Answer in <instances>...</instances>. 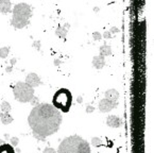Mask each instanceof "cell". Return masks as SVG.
<instances>
[{
    "label": "cell",
    "mask_w": 154,
    "mask_h": 153,
    "mask_svg": "<svg viewBox=\"0 0 154 153\" xmlns=\"http://www.w3.org/2000/svg\"><path fill=\"white\" fill-rule=\"evenodd\" d=\"M28 121L33 131V135L37 139L44 140L59 131L62 123V115L51 104L39 103L31 111Z\"/></svg>",
    "instance_id": "1"
},
{
    "label": "cell",
    "mask_w": 154,
    "mask_h": 153,
    "mask_svg": "<svg viewBox=\"0 0 154 153\" xmlns=\"http://www.w3.org/2000/svg\"><path fill=\"white\" fill-rule=\"evenodd\" d=\"M57 153H91V147L81 136L72 135L60 144Z\"/></svg>",
    "instance_id": "2"
},
{
    "label": "cell",
    "mask_w": 154,
    "mask_h": 153,
    "mask_svg": "<svg viewBox=\"0 0 154 153\" xmlns=\"http://www.w3.org/2000/svg\"><path fill=\"white\" fill-rule=\"evenodd\" d=\"M31 17V8L27 3H18L14 7L12 25L16 29H23L29 23Z\"/></svg>",
    "instance_id": "3"
},
{
    "label": "cell",
    "mask_w": 154,
    "mask_h": 153,
    "mask_svg": "<svg viewBox=\"0 0 154 153\" xmlns=\"http://www.w3.org/2000/svg\"><path fill=\"white\" fill-rule=\"evenodd\" d=\"M72 104V95L67 88H60L52 98V105L63 113L69 112Z\"/></svg>",
    "instance_id": "4"
},
{
    "label": "cell",
    "mask_w": 154,
    "mask_h": 153,
    "mask_svg": "<svg viewBox=\"0 0 154 153\" xmlns=\"http://www.w3.org/2000/svg\"><path fill=\"white\" fill-rule=\"evenodd\" d=\"M13 92L15 99L23 103L31 102V100L34 97V88H32L25 82L16 83L13 87Z\"/></svg>",
    "instance_id": "5"
},
{
    "label": "cell",
    "mask_w": 154,
    "mask_h": 153,
    "mask_svg": "<svg viewBox=\"0 0 154 153\" xmlns=\"http://www.w3.org/2000/svg\"><path fill=\"white\" fill-rule=\"evenodd\" d=\"M117 105H118L117 102L111 101V100H107V99H102L99 102V111L101 113L111 112L112 110L117 108Z\"/></svg>",
    "instance_id": "6"
},
{
    "label": "cell",
    "mask_w": 154,
    "mask_h": 153,
    "mask_svg": "<svg viewBox=\"0 0 154 153\" xmlns=\"http://www.w3.org/2000/svg\"><path fill=\"white\" fill-rule=\"evenodd\" d=\"M29 86H31L32 88L34 87H37V86L41 85V79H39V76H37L36 73H34V72H31L27 76L26 78V82Z\"/></svg>",
    "instance_id": "7"
},
{
    "label": "cell",
    "mask_w": 154,
    "mask_h": 153,
    "mask_svg": "<svg viewBox=\"0 0 154 153\" xmlns=\"http://www.w3.org/2000/svg\"><path fill=\"white\" fill-rule=\"evenodd\" d=\"M106 124L109 128H119V126H122V120H121V118L117 117L115 115H111L107 117Z\"/></svg>",
    "instance_id": "8"
},
{
    "label": "cell",
    "mask_w": 154,
    "mask_h": 153,
    "mask_svg": "<svg viewBox=\"0 0 154 153\" xmlns=\"http://www.w3.org/2000/svg\"><path fill=\"white\" fill-rule=\"evenodd\" d=\"M93 66L96 69H102L105 66V60L103 56L98 55L93 59Z\"/></svg>",
    "instance_id": "9"
},
{
    "label": "cell",
    "mask_w": 154,
    "mask_h": 153,
    "mask_svg": "<svg viewBox=\"0 0 154 153\" xmlns=\"http://www.w3.org/2000/svg\"><path fill=\"white\" fill-rule=\"evenodd\" d=\"M105 99L111 100V101L117 102V100L119 99V92L116 89H109L105 92Z\"/></svg>",
    "instance_id": "10"
},
{
    "label": "cell",
    "mask_w": 154,
    "mask_h": 153,
    "mask_svg": "<svg viewBox=\"0 0 154 153\" xmlns=\"http://www.w3.org/2000/svg\"><path fill=\"white\" fill-rule=\"evenodd\" d=\"M12 3L10 0H0V12L1 13H10L11 12Z\"/></svg>",
    "instance_id": "11"
},
{
    "label": "cell",
    "mask_w": 154,
    "mask_h": 153,
    "mask_svg": "<svg viewBox=\"0 0 154 153\" xmlns=\"http://www.w3.org/2000/svg\"><path fill=\"white\" fill-rule=\"evenodd\" d=\"M69 23H66L64 27H59L57 29V35L59 36L60 38H65L66 35H67V32L69 30Z\"/></svg>",
    "instance_id": "12"
},
{
    "label": "cell",
    "mask_w": 154,
    "mask_h": 153,
    "mask_svg": "<svg viewBox=\"0 0 154 153\" xmlns=\"http://www.w3.org/2000/svg\"><path fill=\"white\" fill-rule=\"evenodd\" d=\"M0 119H1V122L3 124H9L13 122V117L10 115V113H1L0 114Z\"/></svg>",
    "instance_id": "13"
},
{
    "label": "cell",
    "mask_w": 154,
    "mask_h": 153,
    "mask_svg": "<svg viewBox=\"0 0 154 153\" xmlns=\"http://www.w3.org/2000/svg\"><path fill=\"white\" fill-rule=\"evenodd\" d=\"M112 53V48L111 46L109 45H103L100 47V55L101 56H107V55H111Z\"/></svg>",
    "instance_id": "14"
},
{
    "label": "cell",
    "mask_w": 154,
    "mask_h": 153,
    "mask_svg": "<svg viewBox=\"0 0 154 153\" xmlns=\"http://www.w3.org/2000/svg\"><path fill=\"white\" fill-rule=\"evenodd\" d=\"M0 153H15V151L11 145L3 144L0 146Z\"/></svg>",
    "instance_id": "15"
},
{
    "label": "cell",
    "mask_w": 154,
    "mask_h": 153,
    "mask_svg": "<svg viewBox=\"0 0 154 153\" xmlns=\"http://www.w3.org/2000/svg\"><path fill=\"white\" fill-rule=\"evenodd\" d=\"M0 110L2 111L3 113H9L11 111V104L8 101H3L0 105Z\"/></svg>",
    "instance_id": "16"
},
{
    "label": "cell",
    "mask_w": 154,
    "mask_h": 153,
    "mask_svg": "<svg viewBox=\"0 0 154 153\" xmlns=\"http://www.w3.org/2000/svg\"><path fill=\"white\" fill-rule=\"evenodd\" d=\"M9 52H10V48H8V47L0 48V58L5 59V58L9 55Z\"/></svg>",
    "instance_id": "17"
},
{
    "label": "cell",
    "mask_w": 154,
    "mask_h": 153,
    "mask_svg": "<svg viewBox=\"0 0 154 153\" xmlns=\"http://www.w3.org/2000/svg\"><path fill=\"white\" fill-rule=\"evenodd\" d=\"M91 144H93L94 147H97L98 148V147H101L103 142H102V140L99 137H93L91 138Z\"/></svg>",
    "instance_id": "18"
},
{
    "label": "cell",
    "mask_w": 154,
    "mask_h": 153,
    "mask_svg": "<svg viewBox=\"0 0 154 153\" xmlns=\"http://www.w3.org/2000/svg\"><path fill=\"white\" fill-rule=\"evenodd\" d=\"M10 142H11L12 147H17V145H18V142H19V139L17 137H12Z\"/></svg>",
    "instance_id": "19"
},
{
    "label": "cell",
    "mask_w": 154,
    "mask_h": 153,
    "mask_svg": "<svg viewBox=\"0 0 154 153\" xmlns=\"http://www.w3.org/2000/svg\"><path fill=\"white\" fill-rule=\"evenodd\" d=\"M93 37H94V39H95V41H100V39L102 38V35L99 33V32H94Z\"/></svg>",
    "instance_id": "20"
},
{
    "label": "cell",
    "mask_w": 154,
    "mask_h": 153,
    "mask_svg": "<svg viewBox=\"0 0 154 153\" xmlns=\"http://www.w3.org/2000/svg\"><path fill=\"white\" fill-rule=\"evenodd\" d=\"M44 153H57V151H55L53 148L47 147V148H45V150H44Z\"/></svg>",
    "instance_id": "21"
},
{
    "label": "cell",
    "mask_w": 154,
    "mask_h": 153,
    "mask_svg": "<svg viewBox=\"0 0 154 153\" xmlns=\"http://www.w3.org/2000/svg\"><path fill=\"white\" fill-rule=\"evenodd\" d=\"M33 47H35L37 50H39V49H41V43H39V41L34 42V43H33Z\"/></svg>",
    "instance_id": "22"
},
{
    "label": "cell",
    "mask_w": 154,
    "mask_h": 153,
    "mask_svg": "<svg viewBox=\"0 0 154 153\" xmlns=\"http://www.w3.org/2000/svg\"><path fill=\"white\" fill-rule=\"evenodd\" d=\"M94 110H95V108H94V106H91V105H87V108H86V113H88V114H91V113H93L94 112Z\"/></svg>",
    "instance_id": "23"
},
{
    "label": "cell",
    "mask_w": 154,
    "mask_h": 153,
    "mask_svg": "<svg viewBox=\"0 0 154 153\" xmlns=\"http://www.w3.org/2000/svg\"><path fill=\"white\" fill-rule=\"evenodd\" d=\"M111 36H112V34H111V32H109V31L104 32V34H103V37H104V38H111Z\"/></svg>",
    "instance_id": "24"
},
{
    "label": "cell",
    "mask_w": 154,
    "mask_h": 153,
    "mask_svg": "<svg viewBox=\"0 0 154 153\" xmlns=\"http://www.w3.org/2000/svg\"><path fill=\"white\" fill-rule=\"evenodd\" d=\"M109 32H111V34L112 33H117V32H119V30H118L117 28H112V30Z\"/></svg>",
    "instance_id": "25"
},
{
    "label": "cell",
    "mask_w": 154,
    "mask_h": 153,
    "mask_svg": "<svg viewBox=\"0 0 154 153\" xmlns=\"http://www.w3.org/2000/svg\"><path fill=\"white\" fill-rule=\"evenodd\" d=\"M78 102H79V103H82V97H78Z\"/></svg>",
    "instance_id": "26"
},
{
    "label": "cell",
    "mask_w": 154,
    "mask_h": 153,
    "mask_svg": "<svg viewBox=\"0 0 154 153\" xmlns=\"http://www.w3.org/2000/svg\"><path fill=\"white\" fill-rule=\"evenodd\" d=\"M1 145H3V140L0 139V146H1Z\"/></svg>",
    "instance_id": "27"
},
{
    "label": "cell",
    "mask_w": 154,
    "mask_h": 153,
    "mask_svg": "<svg viewBox=\"0 0 154 153\" xmlns=\"http://www.w3.org/2000/svg\"><path fill=\"white\" fill-rule=\"evenodd\" d=\"M0 114H1V113H0Z\"/></svg>",
    "instance_id": "28"
}]
</instances>
